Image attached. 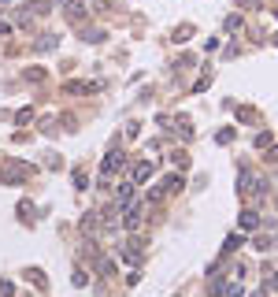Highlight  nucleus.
<instances>
[{
    "mask_svg": "<svg viewBox=\"0 0 278 297\" xmlns=\"http://www.w3.org/2000/svg\"><path fill=\"white\" fill-rule=\"evenodd\" d=\"M274 286H278V275H274Z\"/></svg>",
    "mask_w": 278,
    "mask_h": 297,
    "instance_id": "4",
    "label": "nucleus"
},
{
    "mask_svg": "<svg viewBox=\"0 0 278 297\" xmlns=\"http://www.w3.org/2000/svg\"><path fill=\"white\" fill-rule=\"evenodd\" d=\"M119 164H122V152H111V156L104 160V175H111V171L119 167Z\"/></svg>",
    "mask_w": 278,
    "mask_h": 297,
    "instance_id": "2",
    "label": "nucleus"
},
{
    "mask_svg": "<svg viewBox=\"0 0 278 297\" xmlns=\"http://www.w3.org/2000/svg\"><path fill=\"white\" fill-rule=\"evenodd\" d=\"M152 175V164H137V167H133V178H137V182H145Z\"/></svg>",
    "mask_w": 278,
    "mask_h": 297,
    "instance_id": "3",
    "label": "nucleus"
},
{
    "mask_svg": "<svg viewBox=\"0 0 278 297\" xmlns=\"http://www.w3.org/2000/svg\"><path fill=\"white\" fill-rule=\"evenodd\" d=\"M130 197H133V186H130V182H122V186L115 189V201H119V205H130Z\"/></svg>",
    "mask_w": 278,
    "mask_h": 297,
    "instance_id": "1",
    "label": "nucleus"
}]
</instances>
